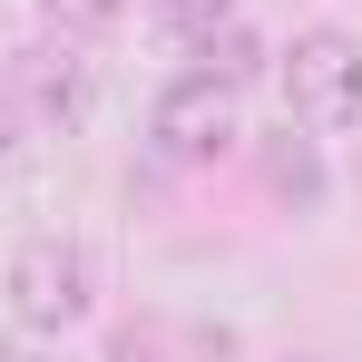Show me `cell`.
<instances>
[{
    "label": "cell",
    "instance_id": "obj_1",
    "mask_svg": "<svg viewBox=\"0 0 362 362\" xmlns=\"http://www.w3.org/2000/svg\"><path fill=\"white\" fill-rule=\"evenodd\" d=\"M274 78H284V118L313 127V137H353L362 127V40L313 20L274 49Z\"/></svg>",
    "mask_w": 362,
    "mask_h": 362
},
{
    "label": "cell",
    "instance_id": "obj_2",
    "mask_svg": "<svg viewBox=\"0 0 362 362\" xmlns=\"http://www.w3.org/2000/svg\"><path fill=\"white\" fill-rule=\"evenodd\" d=\"M0 294H10V323H20V333H78V323H88V294H98L88 245H78V235H30V245H10Z\"/></svg>",
    "mask_w": 362,
    "mask_h": 362
},
{
    "label": "cell",
    "instance_id": "obj_3",
    "mask_svg": "<svg viewBox=\"0 0 362 362\" xmlns=\"http://www.w3.org/2000/svg\"><path fill=\"white\" fill-rule=\"evenodd\" d=\"M147 147H157L167 167H216V157H235L245 147L235 88L206 78V69H177V78L157 88V108H147Z\"/></svg>",
    "mask_w": 362,
    "mask_h": 362
},
{
    "label": "cell",
    "instance_id": "obj_4",
    "mask_svg": "<svg viewBox=\"0 0 362 362\" xmlns=\"http://www.w3.org/2000/svg\"><path fill=\"white\" fill-rule=\"evenodd\" d=\"M98 59H88V40L78 30H49L30 59H20V108H30V127H49V137H78V127L98 118Z\"/></svg>",
    "mask_w": 362,
    "mask_h": 362
},
{
    "label": "cell",
    "instance_id": "obj_5",
    "mask_svg": "<svg viewBox=\"0 0 362 362\" xmlns=\"http://www.w3.org/2000/svg\"><path fill=\"white\" fill-rule=\"evenodd\" d=\"M186 59L206 69V78H226V88H245V78H264V69H274V49H264V40L245 30V10H235V20L196 30V40H186Z\"/></svg>",
    "mask_w": 362,
    "mask_h": 362
},
{
    "label": "cell",
    "instance_id": "obj_6",
    "mask_svg": "<svg viewBox=\"0 0 362 362\" xmlns=\"http://www.w3.org/2000/svg\"><path fill=\"white\" fill-rule=\"evenodd\" d=\"M264 177H274V196H303V206H323V167H313V127L294 137V118L264 137Z\"/></svg>",
    "mask_w": 362,
    "mask_h": 362
},
{
    "label": "cell",
    "instance_id": "obj_7",
    "mask_svg": "<svg viewBox=\"0 0 362 362\" xmlns=\"http://www.w3.org/2000/svg\"><path fill=\"white\" fill-rule=\"evenodd\" d=\"M157 10V30H177V40H196V30H216V20H235L245 0H147Z\"/></svg>",
    "mask_w": 362,
    "mask_h": 362
},
{
    "label": "cell",
    "instance_id": "obj_8",
    "mask_svg": "<svg viewBox=\"0 0 362 362\" xmlns=\"http://www.w3.org/2000/svg\"><path fill=\"white\" fill-rule=\"evenodd\" d=\"M118 10H127V0H49V20H59V30H78V40L118 30Z\"/></svg>",
    "mask_w": 362,
    "mask_h": 362
},
{
    "label": "cell",
    "instance_id": "obj_9",
    "mask_svg": "<svg viewBox=\"0 0 362 362\" xmlns=\"http://www.w3.org/2000/svg\"><path fill=\"white\" fill-rule=\"evenodd\" d=\"M20 127H30V108H20V98H0V157H20Z\"/></svg>",
    "mask_w": 362,
    "mask_h": 362
},
{
    "label": "cell",
    "instance_id": "obj_10",
    "mask_svg": "<svg viewBox=\"0 0 362 362\" xmlns=\"http://www.w3.org/2000/svg\"><path fill=\"white\" fill-rule=\"evenodd\" d=\"M0 362H40V353H30V343H20V333H0Z\"/></svg>",
    "mask_w": 362,
    "mask_h": 362
}]
</instances>
